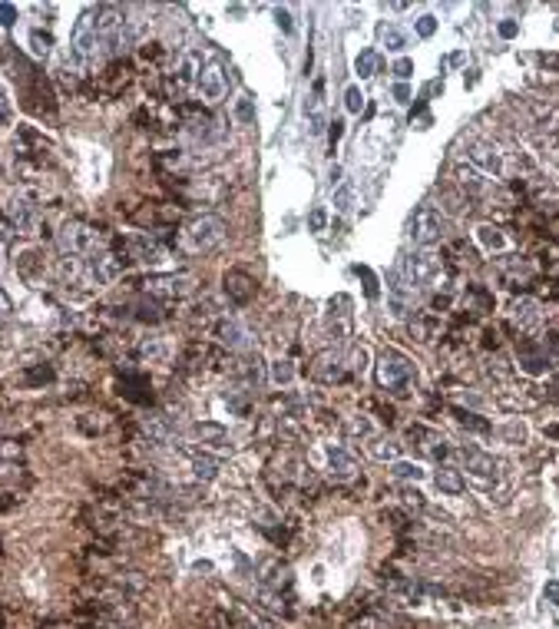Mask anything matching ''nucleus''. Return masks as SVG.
Here are the masks:
<instances>
[{
	"instance_id": "a18cd8bd",
	"label": "nucleus",
	"mask_w": 559,
	"mask_h": 629,
	"mask_svg": "<svg viewBox=\"0 0 559 629\" xmlns=\"http://www.w3.org/2000/svg\"><path fill=\"white\" fill-rule=\"evenodd\" d=\"M0 23L3 27H14L17 23V7L14 3H0Z\"/></svg>"
},
{
	"instance_id": "58836bf2",
	"label": "nucleus",
	"mask_w": 559,
	"mask_h": 629,
	"mask_svg": "<svg viewBox=\"0 0 559 629\" xmlns=\"http://www.w3.org/2000/svg\"><path fill=\"white\" fill-rule=\"evenodd\" d=\"M457 179L464 182V186H473V189H484V176L477 169H466V166H457Z\"/></svg>"
},
{
	"instance_id": "e433bc0d",
	"label": "nucleus",
	"mask_w": 559,
	"mask_h": 629,
	"mask_svg": "<svg viewBox=\"0 0 559 629\" xmlns=\"http://www.w3.org/2000/svg\"><path fill=\"white\" fill-rule=\"evenodd\" d=\"M355 272L364 278V292H368V298H377L381 295V288H377V278H374V272L368 265H355Z\"/></svg>"
},
{
	"instance_id": "f03ea898",
	"label": "nucleus",
	"mask_w": 559,
	"mask_h": 629,
	"mask_svg": "<svg viewBox=\"0 0 559 629\" xmlns=\"http://www.w3.org/2000/svg\"><path fill=\"white\" fill-rule=\"evenodd\" d=\"M99 47H103V40H99V30H96V10L90 7V10L80 14L73 27V57L80 63H93Z\"/></svg>"
},
{
	"instance_id": "393cba45",
	"label": "nucleus",
	"mask_w": 559,
	"mask_h": 629,
	"mask_svg": "<svg viewBox=\"0 0 559 629\" xmlns=\"http://www.w3.org/2000/svg\"><path fill=\"white\" fill-rule=\"evenodd\" d=\"M192 471L199 480H212V477H219V460L209 458V454H195L192 458Z\"/></svg>"
},
{
	"instance_id": "4be33fe9",
	"label": "nucleus",
	"mask_w": 559,
	"mask_h": 629,
	"mask_svg": "<svg viewBox=\"0 0 559 629\" xmlns=\"http://www.w3.org/2000/svg\"><path fill=\"white\" fill-rule=\"evenodd\" d=\"M477 239H480V246L490 248V252H500V248H506V235L497 226H480L477 229Z\"/></svg>"
},
{
	"instance_id": "aec40b11",
	"label": "nucleus",
	"mask_w": 559,
	"mask_h": 629,
	"mask_svg": "<svg viewBox=\"0 0 559 629\" xmlns=\"http://www.w3.org/2000/svg\"><path fill=\"white\" fill-rule=\"evenodd\" d=\"M381 43L394 50V54H401L404 47H407V34L401 30V27H394V23H381Z\"/></svg>"
},
{
	"instance_id": "9b49d317",
	"label": "nucleus",
	"mask_w": 559,
	"mask_h": 629,
	"mask_svg": "<svg viewBox=\"0 0 559 629\" xmlns=\"http://www.w3.org/2000/svg\"><path fill=\"white\" fill-rule=\"evenodd\" d=\"M7 222L17 232H23V235H34V229H37V209L27 199H10L7 202Z\"/></svg>"
},
{
	"instance_id": "6ab92c4d",
	"label": "nucleus",
	"mask_w": 559,
	"mask_h": 629,
	"mask_svg": "<svg viewBox=\"0 0 559 629\" xmlns=\"http://www.w3.org/2000/svg\"><path fill=\"white\" fill-rule=\"evenodd\" d=\"M433 480H437V487L447 490V494H464V477H460V471H453V467H440Z\"/></svg>"
},
{
	"instance_id": "0eeeda50",
	"label": "nucleus",
	"mask_w": 559,
	"mask_h": 629,
	"mask_svg": "<svg viewBox=\"0 0 559 629\" xmlns=\"http://www.w3.org/2000/svg\"><path fill=\"white\" fill-rule=\"evenodd\" d=\"M195 86H199V93H202V99H209V103H219L225 93H228V77H225L222 63H205V67H199V80H195Z\"/></svg>"
},
{
	"instance_id": "c9c22d12",
	"label": "nucleus",
	"mask_w": 559,
	"mask_h": 629,
	"mask_svg": "<svg viewBox=\"0 0 559 629\" xmlns=\"http://www.w3.org/2000/svg\"><path fill=\"white\" fill-rule=\"evenodd\" d=\"M295 378V368H292V361H275L272 364V381L275 384H288Z\"/></svg>"
},
{
	"instance_id": "c756f323",
	"label": "nucleus",
	"mask_w": 559,
	"mask_h": 629,
	"mask_svg": "<svg viewBox=\"0 0 559 629\" xmlns=\"http://www.w3.org/2000/svg\"><path fill=\"white\" fill-rule=\"evenodd\" d=\"M50 47H53V37L47 30H30V50H34V57H47Z\"/></svg>"
},
{
	"instance_id": "f704fd0d",
	"label": "nucleus",
	"mask_w": 559,
	"mask_h": 629,
	"mask_svg": "<svg viewBox=\"0 0 559 629\" xmlns=\"http://www.w3.org/2000/svg\"><path fill=\"white\" fill-rule=\"evenodd\" d=\"M235 116H239V123H255V99H252V96H242V99L235 103Z\"/></svg>"
},
{
	"instance_id": "5fc2aeb1",
	"label": "nucleus",
	"mask_w": 559,
	"mask_h": 629,
	"mask_svg": "<svg viewBox=\"0 0 559 629\" xmlns=\"http://www.w3.org/2000/svg\"><path fill=\"white\" fill-rule=\"evenodd\" d=\"M328 182H331V189H337V186H341V166H331V172H328Z\"/></svg>"
},
{
	"instance_id": "864d4df0",
	"label": "nucleus",
	"mask_w": 559,
	"mask_h": 629,
	"mask_svg": "<svg viewBox=\"0 0 559 629\" xmlns=\"http://www.w3.org/2000/svg\"><path fill=\"white\" fill-rule=\"evenodd\" d=\"M328 126H331V143H337V139H341V133H344V123H341V119H335V123H328Z\"/></svg>"
},
{
	"instance_id": "39448f33",
	"label": "nucleus",
	"mask_w": 559,
	"mask_h": 629,
	"mask_svg": "<svg viewBox=\"0 0 559 629\" xmlns=\"http://www.w3.org/2000/svg\"><path fill=\"white\" fill-rule=\"evenodd\" d=\"M414 378V364L401 355V351H384L381 361H377V381L384 388H407V381Z\"/></svg>"
},
{
	"instance_id": "cd10ccee",
	"label": "nucleus",
	"mask_w": 559,
	"mask_h": 629,
	"mask_svg": "<svg viewBox=\"0 0 559 629\" xmlns=\"http://www.w3.org/2000/svg\"><path fill=\"white\" fill-rule=\"evenodd\" d=\"M335 209L344 212V215L355 209V182H341L335 189Z\"/></svg>"
},
{
	"instance_id": "7c9ffc66",
	"label": "nucleus",
	"mask_w": 559,
	"mask_h": 629,
	"mask_svg": "<svg viewBox=\"0 0 559 629\" xmlns=\"http://www.w3.org/2000/svg\"><path fill=\"white\" fill-rule=\"evenodd\" d=\"M166 355H169V348L159 342V338H152V342H146L139 348V358H143V361H163Z\"/></svg>"
},
{
	"instance_id": "9d476101",
	"label": "nucleus",
	"mask_w": 559,
	"mask_h": 629,
	"mask_svg": "<svg viewBox=\"0 0 559 629\" xmlns=\"http://www.w3.org/2000/svg\"><path fill=\"white\" fill-rule=\"evenodd\" d=\"M305 119H308V133H321L324 123V80L318 77L311 86V96L305 99Z\"/></svg>"
},
{
	"instance_id": "4c0bfd02",
	"label": "nucleus",
	"mask_w": 559,
	"mask_h": 629,
	"mask_svg": "<svg viewBox=\"0 0 559 629\" xmlns=\"http://www.w3.org/2000/svg\"><path fill=\"white\" fill-rule=\"evenodd\" d=\"M344 106H348V113H361V106H364L361 86H348V90H344Z\"/></svg>"
},
{
	"instance_id": "79ce46f5",
	"label": "nucleus",
	"mask_w": 559,
	"mask_h": 629,
	"mask_svg": "<svg viewBox=\"0 0 559 629\" xmlns=\"http://www.w3.org/2000/svg\"><path fill=\"white\" fill-rule=\"evenodd\" d=\"M53 378V368H34V371H27V384H47Z\"/></svg>"
},
{
	"instance_id": "6e6552de",
	"label": "nucleus",
	"mask_w": 559,
	"mask_h": 629,
	"mask_svg": "<svg viewBox=\"0 0 559 629\" xmlns=\"http://www.w3.org/2000/svg\"><path fill=\"white\" fill-rule=\"evenodd\" d=\"M96 242H99V232H96L93 226H86V222H67L63 232H60V246H63V252H73V255H80V252H93Z\"/></svg>"
},
{
	"instance_id": "2f4dec72",
	"label": "nucleus",
	"mask_w": 559,
	"mask_h": 629,
	"mask_svg": "<svg viewBox=\"0 0 559 629\" xmlns=\"http://www.w3.org/2000/svg\"><path fill=\"white\" fill-rule=\"evenodd\" d=\"M371 454L377 460H394L397 458V444H391V440H384V438H371Z\"/></svg>"
},
{
	"instance_id": "052dcab7",
	"label": "nucleus",
	"mask_w": 559,
	"mask_h": 629,
	"mask_svg": "<svg viewBox=\"0 0 559 629\" xmlns=\"http://www.w3.org/2000/svg\"><path fill=\"white\" fill-rule=\"evenodd\" d=\"M10 507V500H0V510H7Z\"/></svg>"
},
{
	"instance_id": "4468645a",
	"label": "nucleus",
	"mask_w": 559,
	"mask_h": 629,
	"mask_svg": "<svg viewBox=\"0 0 559 629\" xmlns=\"http://www.w3.org/2000/svg\"><path fill=\"white\" fill-rule=\"evenodd\" d=\"M520 364H523L526 375H543V371L549 368V355L540 351L533 342H523L520 344Z\"/></svg>"
},
{
	"instance_id": "f3484780",
	"label": "nucleus",
	"mask_w": 559,
	"mask_h": 629,
	"mask_svg": "<svg viewBox=\"0 0 559 629\" xmlns=\"http://www.w3.org/2000/svg\"><path fill=\"white\" fill-rule=\"evenodd\" d=\"M513 318L520 322V328H533V324L540 322V305H536L533 298H520V302L513 305Z\"/></svg>"
},
{
	"instance_id": "ea45409f",
	"label": "nucleus",
	"mask_w": 559,
	"mask_h": 629,
	"mask_svg": "<svg viewBox=\"0 0 559 629\" xmlns=\"http://www.w3.org/2000/svg\"><path fill=\"white\" fill-rule=\"evenodd\" d=\"M324 226H328V209H324V206H315V209H311V215H308V229H311V232H324Z\"/></svg>"
},
{
	"instance_id": "a878e982",
	"label": "nucleus",
	"mask_w": 559,
	"mask_h": 629,
	"mask_svg": "<svg viewBox=\"0 0 559 629\" xmlns=\"http://www.w3.org/2000/svg\"><path fill=\"white\" fill-rule=\"evenodd\" d=\"M355 73L361 80H368V77H374V73H377V50H361V54H357Z\"/></svg>"
},
{
	"instance_id": "de8ad7c7",
	"label": "nucleus",
	"mask_w": 559,
	"mask_h": 629,
	"mask_svg": "<svg viewBox=\"0 0 559 629\" xmlns=\"http://www.w3.org/2000/svg\"><path fill=\"white\" fill-rule=\"evenodd\" d=\"M20 451H23V447H20L17 440H0V458H20Z\"/></svg>"
},
{
	"instance_id": "dca6fc26",
	"label": "nucleus",
	"mask_w": 559,
	"mask_h": 629,
	"mask_svg": "<svg viewBox=\"0 0 559 629\" xmlns=\"http://www.w3.org/2000/svg\"><path fill=\"white\" fill-rule=\"evenodd\" d=\"M261 583H265L268 590L281 593V586H288V570L281 567L278 560H268V563H261Z\"/></svg>"
},
{
	"instance_id": "7ed1b4c3",
	"label": "nucleus",
	"mask_w": 559,
	"mask_h": 629,
	"mask_svg": "<svg viewBox=\"0 0 559 629\" xmlns=\"http://www.w3.org/2000/svg\"><path fill=\"white\" fill-rule=\"evenodd\" d=\"M407 235L414 239V246H420V248L433 246V242L444 235V219H440V212L433 209V206H420V209L410 215Z\"/></svg>"
},
{
	"instance_id": "bb28decb",
	"label": "nucleus",
	"mask_w": 559,
	"mask_h": 629,
	"mask_svg": "<svg viewBox=\"0 0 559 629\" xmlns=\"http://www.w3.org/2000/svg\"><path fill=\"white\" fill-rule=\"evenodd\" d=\"M259 600H261V606H265V610H272V613H281V616H288V613H292L288 606H285V600H281L278 590H268V586H261Z\"/></svg>"
},
{
	"instance_id": "473e14b6",
	"label": "nucleus",
	"mask_w": 559,
	"mask_h": 629,
	"mask_svg": "<svg viewBox=\"0 0 559 629\" xmlns=\"http://www.w3.org/2000/svg\"><path fill=\"white\" fill-rule=\"evenodd\" d=\"M453 414H457V420H460L464 427H470V431H480V434H486V431H490V424H486V420H480L477 414H470V411H460V407H453Z\"/></svg>"
},
{
	"instance_id": "5701e85b",
	"label": "nucleus",
	"mask_w": 559,
	"mask_h": 629,
	"mask_svg": "<svg viewBox=\"0 0 559 629\" xmlns=\"http://www.w3.org/2000/svg\"><path fill=\"white\" fill-rule=\"evenodd\" d=\"M192 434H195V438L202 440H215V447H228V444H225V440H228V434H225L222 427H219V424H195V427H192Z\"/></svg>"
},
{
	"instance_id": "6e6d98bb",
	"label": "nucleus",
	"mask_w": 559,
	"mask_h": 629,
	"mask_svg": "<svg viewBox=\"0 0 559 629\" xmlns=\"http://www.w3.org/2000/svg\"><path fill=\"white\" fill-rule=\"evenodd\" d=\"M414 126H417V130H427V126H430V113H420V116H417V123H414Z\"/></svg>"
},
{
	"instance_id": "412c9836",
	"label": "nucleus",
	"mask_w": 559,
	"mask_h": 629,
	"mask_svg": "<svg viewBox=\"0 0 559 629\" xmlns=\"http://www.w3.org/2000/svg\"><path fill=\"white\" fill-rule=\"evenodd\" d=\"M195 80H199V57L182 60V67L176 70V86H179V90H189Z\"/></svg>"
},
{
	"instance_id": "a19ab883",
	"label": "nucleus",
	"mask_w": 559,
	"mask_h": 629,
	"mask_svg": "<svg viewBox=\"0 0 559 629\" xmlns=\"http://www.w3.org/2000/svg\"><path fill=\"white\" fill-rule=\"evenodd\" d=\"M414 30H417V37H433V30H437V17H430V14L417 17Z\"/></svg>"
},
{
	"instance_id": "423d86ee",
	"label": "nucleus",
	"mask_w": 559,
	"mask_h": 629,
	"mask_svg": "<svg viewBox=\"0 0 559 629\" xmlns=\"http://www.w3.org/2000/svg\"><path fill=\"white\" fill-rule=\"evenodd\" d=\"M143 285L150 295H159V298H186L195 292V282L189 275H150L143 278Z\"/></svg>"
},
{
	"instance_id": "49530a36",
	"label": "nucleus",
	"mask_w": 559,
	"mask_h": 629,
	"mask_svg": "<svg viewBox=\"0 0 559 629\" xmlns=\"http://www.w3.org/2000/svg\"><path fill=\"white\" fill-rule=\"evenodd\" d=\"M275 23H278L285 34H292V30H295V23H292V14H288L285 7H275Z\"/></svg>"
},
{
	"instance_id": "c03bdc74",
	"label": "nucleus",
	"mask_w": 559,
	"mask_h": 629,
	"mask_svg": "<svg viewBox=\"0 0 559 629\" xmlns=\"http://www.w3.org/2000/svg\"><path fill=\"white\" fill-rule=\"evenodd\" d=\"M497 34H500V37H503V40H513V37H516V34H520V23H516V20H500V27H497Z\"/></svg>"
},
{
	"instance_id": "3c124183",
	"label": "nucleus",
	"mask_w": 559,
	"mask_h": 629,
	"mask_svg": "<svg viewBox=\"0 0 559 629\" xmlns=\"http://www.w3.org/2000/svg\"><path fill=\"white\" fill-rule=\"evenodd\" d=\"M546 600H549V603H556V606H559V580H553V583H546Z\"/></svg>"
},
{
	"instance_id": "a211bd4d",
	"label": "nucleus",
	"mask_w": 559,
	"mask_h": 629,
	"mask_svg": "<svg viewBox=\"0 0 559 629\" xmlns=\"http://www.w3.org/2000/svg\"><path fill=\"white\" fill-rule=\"evenodd\" d=\"M215 338L222 344H228V348H239L242 344V328H239V322H232V318H222V322L215 324Z\"/></svg>"
},
{
	"instance_id": "f257e3e1",
	"label": "nucleus",
	"mask_w": 559,
	"mask_h": 629,
	"mask_svg": "<svg viewBox=\"0 0 559 629\" xmlns=\"http://www.w3.org/2000/svg\"><path fill=\"white\" fill-rule=\"evenodd\" d=\"M225 239V222L219 215H195L182 232V246L189 252H212Z\"/></svg>"
},
{
	"instance_id": "2eb2a0df",
	"label": "nucleus",
	"mask_w": 559,
	"mask_h": 629,
	"mask_svg": "<svg viewBox=\"0 0 559 629\" xmlns=\"http://www.w3.org/2000/svg\"><path fill=\"white\" fill-rule=\"evenodd\" d=\"M328 464H331V474L337 480H351L355 477V458L344 451V447H328Z\"/></svg>"
},
{
	"instance_id": "1a4fd4ad",
	"label": "nucleus",
	"mask_w": 559,
	"mask_h": 629,
	"mask_svg": "<svg viewBox=\"0 0 559 629\" xmlns=\"http://www.w3.org/2000/svg\"><path fill=\"white\" fill-rule=\"evenodd\" d=\"M222 285H225V295H228L232 305H248V302L255 298V278L245 275V272H239V268L225 272Z\"/></svg>"
},
{
	"instance_id": "8fccbe9b",
	"label": "nucleus",
	"mask_w": 559,
	"mask_h": 629,
	"mask_svg": "<svg viewBox=\"0 0 559 629\" xmlns=\"http://www.w3.org/2000/svg\"><path fill=\"white\" fill-rule=\"evenodd\" d=\"M10 235H14V226L7 222V215H0V242H10Z\"/></svg>"
},
{
	"instance_id": "13d9d810",
	"label": "nucleus",
	"mask_w": 559,
	"mask_h": 629,
	"mask_svg": "<svg viewBox=\"0 0 559 629\" xmlns=\"http://www.w3.org/2000/svg\"><path fill=\"white\" fill-rule=\"evenodd\" d=\"M466 73H470V77H464V83H466V86H473V83L480 80V77H477V70H466Z\"/></svg>"
},
{
	"instance_id": "603ef678",
	"label": "nucleus",
	"mask_w": 559,
	"mask_h": 629,
	"mask_svg": "<svg viewBox=\"0 0 559 629\" xmlns=\"http://www.w3.org/2000/svg\"><path fill=\"white\" fill-rule=\"evenodd\" d=\"M506 438H513V440H516V438H526V431H523V424H510V427H506Z\"/></svg>"
},
{
	"instance_id": "72a5a7b5",
	"label": "nucleus",
	"mask_w": 559,
	"mask_h": 629,
	"mask_svg": "<svg viewBox=\"0 0 559 629\" xmlns=\"http://www.w3.org/2000/svg\"><path fill=\"white\" fill-rule=\"evenodd\" d=\"M136 318L143 322H163V308L156 302H136Z\"/></svg>"
},
{
	"instance_id": "20e7f679",
	"label": "nucleus",
	"mask_w": 559,
	"mask_h": 629,
	"mask_svg": "<svg viewBox=\"0 0 559 629\" xmlns=\"http://www.w3.org/2000/svg\"><path fill=\"white\" fill-rule=\"evenodd\" d=\"M437 272H440V255H433L430 248H420L417 255L404 259V285L424 288L437 278Z\"/></svg>"
},
{
	"instance_id": "4d7b16f0",
	"label": "nucleus",
	"mask_w": 559,
	"mask_h": 629,
	"mask_svg": "<svg viewBox=\"0 0 559 629\" xmlns=\"http://www.w3.org/2000/svg\"><path fill=\"white\" fill-rule=\"evenodd\" d=\"M43 629H80V626H73V623H50V626H43Z\"/></svg>"
},
{
	"instance_id": "09e8293b",
	"label": "nucleus",
	"mask_w": 559,
	"mask_h": 629,
	"mask_svg": "<svg viewBox=\"0 0 559 629\" xmlns=\"http://www.w3.org/2000/svg\"><path fill=\"white\" fill-rule=\"evenodd\" d=\"M394 99L407 106V103H410V86H407V83H397V86H394Z\"/></svg>"
},
{
	"instance_id": "37998d69",
	"label": "nucleus",
	"mask_w": 559,
	"mask_h": 629,
	"mask_svg": "<svg viewBox=\"0 0 559 629\" xmlns=\"http://www.w3.org/2000/svg\"><path fill=\"white\" fill-rule=\"evenodd\" d=\"M394 73H397V80H401V83H404V80H410V77H414V60L401 57L397 63H394Z\"/></svg>"
},
{
	"instance_id": "b1692460",
	"label": "nucleus",
	"mask_w": 559,
	"mask_h": 629,
	"mask_svg": "<svg viewBox=\"0 0 559 629\" xmlns=\"http://www.w3.org/2000/svg\"><path fill=\"white\" fill-rule=\"evenodd\" d=\"M239 371H242V378L248 384H261L265 381V368H261V358L259 355H245L242 358V368H239Z\"/></svg>"
},
{
	"instance_id": "ddd939ff",
	"label": "nucleus",
	"mask_w": 559,
	"mask_h": 629,
	"mask_svg": "<svg viewBox=\"0 0 559 629\" xmlns=\"http://www.w3.org/2000/svg\"><path fill=\"white\" fill-rule=\"evenodd\" d=\"M460 454H464L466 471H470V474H477V477H493L497 474V467H500V464L493 460V454H484L480 447H464Z\"/></svg>"
},
{
	"instance_id": "f8f14e48",
	"label": "nucleus",
	"mask_w": 559,
	"mask_h": 629,
	"mask_svg": "<svg viewBox=\"0 0 559 629\" xmlns=\"http://www.w3.org/2000/svg\"><path fill=\"white\" fill-rule=\"evenodd\" d=\"M466 159H470L473 166H480V172H490V176H500V172H503L500 153H497L493 146H486V143H470V146H466Z\"/></svg>"
},
{
	"instance_id": "c85d7f7f",
	"label": "nucleus",
	"mask_w": 559,
	"mask_h": 629,
	"mask_svg": "<svg viewBox=\"0 0 559 629\" xmlns=\"http://www.w3.org/2000/svg\"><path fill=\"white\" fill-rule=\"evenodd\" d=\"M391 474L397 477V480H420V477H424V467H420V464H410V460H394Z\"/></svg>"
},
{
	"instance_id": "bf43d9fd",
	"label": "nucleus",
	"mask_w": 559,
	"mask_h": 629,
	"mask_svg": "<svg viewBox=\"0 0 559 629\" xmlns=\"http://www.w3.org/2000/svg\"><path fill=\"white\" fill-rule=\"evenodd\" d=\"M7 311H10V302H7V298H3V292H0V315H7Z\"/></svg>"
}]
</instances>
